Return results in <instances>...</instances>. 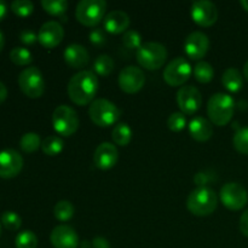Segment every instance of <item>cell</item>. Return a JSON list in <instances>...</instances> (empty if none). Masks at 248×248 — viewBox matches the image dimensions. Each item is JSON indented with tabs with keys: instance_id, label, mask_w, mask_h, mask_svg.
I'll return each instance as SVG.
<instances>
[{
	"instance_id": "cell-4",
	"label": "cell",
	"mask_w": 248,
	"mask_h": 248,
	"mask_svg": "<svg viewBox=\"0 0 248 248\" xmlns=\"http://www.w3.org/2000/svg\"><path fill=\"white\" fill-rule=\"evenodd\" d=\"M167 56L169 53L166 47L162 44L155 41L144 43L136 51L137 62L148 70L160 69L166 62Z\"/></svg>"
},
{
	"instance_id": "cell-42",
	"label": "cell",
	"mask_w": 248,
	"mask_h": 248,
	"mask_svg": "<svg viewBox=\"0 0 248 248\" xmlns=\"http://www.w3.org/2000/svg\"><path fill=\"white\" fill-rule=\"evenodd\" d=\"M6 98H7V89L6 86L0 81V104L4 103Z\"/></svg>"
},
{
	"instance_id": "cell-36",
	"label": "cell",
	"mask_w": 248,
	"mask_h": 248,
	"mask_svg": "<svg viewBox=\"0 0 248 248\" xmlns=\"http://www.w3.org/2000/svg\"><path fill=\"white\" fill-rule=\"evenodd\" d=\"M167 126L173 132H179L186 126V119L182 111H176L172 113L167 119Z\"/></svg>"
},
{
	"instance_id": "cell-24",
	"label": "cell",
	"mask_w": 248,
	"mask_h": 248,
	"mask_svg": "<svg viewBox=\"0 0 248 248\" xmlns=\"http://www.w3.org/2000/svg\"><path fill=\"white\" fill-rule=\"evenodd\" d=\"M64 148V142L61 137L57 136H48L41 143V149H43L44 154L48 155V156H56V155L61 154Z\"/></svg>"
},
{
	"instance_id": "cell-13",
	"label": "cell",
	"mask_w": 248,
	"mask_h": 248,
	"mask_svg": "<svg viewBox=\"0 0 248 248\" xmlns=\"http://www.w3.org/2000/svg\"><path fill=\"white\" fill-rule=\"evenodd\" d=\"M177 104L182 113L193 115L200 109L201 104H202L201 92L191 85L181 87L177 92Z\"/></svg>"
},
{
	"instance_id": "cell-5",
	"label": "cell",
	"mask_w": 248,
	"mask_h": 248,
	"mask_svg": "<svg viewBox=\"0 0 248 248\" xmlns=\"http://www.w3.org/2000/svg\"><path fill=\"white\" fill-rule=\"evenodd\" d=\"M89 115L92 123L99 127L114 125L120 119L121 111L115 103L106 98H97L89 108Z\"/></svg>"
},
{
	"instance_id": "cell-34",
	"label": "cell",
	"mask_w": 248,
	"mask_h": 248,
	"mask_svg": "<svg viewBox=\"0 0 248 248\" xmlns=\"http://www.w3.org/2000/svg\"><path fill=\"white\" fill-rule=\"evenodd\" d=\"M1 224L11 232H16L21 228L22 218L14 211H6L1 215Z\"/></svg>"
},
{
	"instance_id": "cell-22",
	"label": "cell",
	"mask_w": 248,
	"mask_h": 248,
	"mask_svg": "<svg viewBox=\"0 0 248 248\" xmlns=\"http://www.w3.org/2000/svg\"><path fill=\"white\" fill-rule=\"evenodd\" d=\"M222 84L229 92L236 93L244 86V78L236 68H228L222 75Z\"/></svg>"
},
{
	"instance_id": "cell-21",
	"label": "cell",
	"mask_w": 248,
	"mask_h": 248,
	"mask_svg": "<svg viewBox=\"0 0 248 248\" xmlns=\"http://www.w3.org/2000/svg\"><path fill=\"white\" fill-rule=\"evenodd\" d=\"M189 133L191 138L198 142H206L213 135L212 123L202 116H196L189 123Z\"/></svg>"
},
{
	"instance_id": "cell-45",
	"label": "cell",
	"mask_w": 248,
	"mask_h": 248,
	"mask_svg": "<svg viewBox=\"0 0 248 248\" xmlns=\"http://www.w3.org/2000/svg\"><path fill=\"white\" fill-rule=\"evenodd\" d=\"M81 248H92V242L85 240V241L81 242Z\"/></svg>"
},
{
	"instance_id": "cell-32",
	"label": "cell",
	"mask_w": 248,
	"mask_h": 248,
	"mask_svg": "<svg viewBox=\"0 0 248 248\" xmlns=\"http://www.w3.org/2000/svg\"><path fill=\"white\" fill-rule=\"evenodd\" d=\"M235 149L244 155H248V127H241L232 138Z\"/></svg>"
},
{
	"instance_id": "cell-8",
	"label": "cell",
	"mask_w": 248,
	"mask_h": 248,
	"mask_svg": "<svg viewBox=\"0 0 248 248\" xmlns=\"http://www.w3.org/2000/svg\"><path fill=\"white\" fill-rule=\"evenodd\" d=\"M18 86L29 98H39L45 92V80L38 67H28L18 75Z\"/></svg>"
},
{
	"instance_id": "cell-3",
	"label": "cell",
	"mask_w": 248,
	"mask_h": 248,
	"mask_svg": "<svg viewBox=\"0 0 248 248\" xmlns=\"http://www.w3.org/2000/svg\"><path fill=\"white\" fill-rule=\"evenodd\" d=\"M235 111V101L230 94L217 92L207 103V115L216 126H225L230 123Z\"/></svg>"
},
{
	"instance_id": "cell-46",
	"label": "cell",
	"mask_w": 248,
	"mask_h": 248,
	"mask_svg": "<svg viewBox=\"0 0 248 248\" xmlns=\"http://www.w3.org/2000/svg\"><path fill=\"white\" fill-rule=\"evenodd\" d=\"M244 75H245V78H246V80L248 81V61L246 63H245V65H244Z\"/></svg>"
},
{
	"instance_id": "cell-44",
	"label": "cell",
	"mask_w": 248,
	"mask_h": 248,
	"mask_svg": "<svg viewBox=\"0 0 248 248\" xmlns=\"http://www.w3.org/2000/svg\"><path fill=\"white\" fill-rule=\"evenodd\" d=\"M4 45H5V36L4 34H2V31H0V52H1V50L4 48Z\"/></svg>"
},
{
	"instance_id": "cell-6",
	"label": "cell",
	"mask_w": 248,
	"mask_h": 248,
	"mask_svg": "<svg viewBox=\"0 0 248 248\" xmlns=\"http://www.w3.org/2000/svg\"><path fill=\"white\" fill-rule=\"evenodd\" d=\"M79 115L69 106L61 104L52 113L53 130L63 137H70L79 128Z\"/></svg>"
},
{
	"instance_id": "cell-33",
	"label": "cell",
	"mask_w": 248,
	"mask_h": 248,
	"mask_svg": "<svg viewBox=\"0 0 248 248\" xmlns=\"http://www.w3.org/2000/svg\"><path fill=\"white\" fill-rule=\"evenodd\" d=\"M123 44L128 50H135V48L138 50L143 45L142 35L137 31H135V29H128L124 34Z\"/></svg>"
},
{
	"instance_id": "cell-12",
	"label": "cell",
	"mask_w": 248,
	"mask_h": 248,
	"mask_svg": "<svg viewBox=\"0 0 248 248\" xmlns=\"http://www.w3.org/2000/svg\"><path fill=\"white\" fill-rule=\"evenodd\" d=\"M190 16L198 26L211 27L218 19L217 6L208 0H198L191 5Z\"/></svg>"
},
{
	"instance_id": "cell-16",
	"label": "cell",
	"mask_w": 248,
	"mask_h": 248,
	"mask_svg": "<svg viewBox=\"0 0 248 248\" xmlns=\"http://www.w3.org/2000/svg\"><path fill=\"white\" fill-rule=\"evenodd\" d=\"M64 38V29L57 21H47L40 27L38 41L46 48H53L60 45Z\"/></svg>"
},
{
	"instance_id": "cell-41",
	"label": "cell",
	"mask_w": 248,
	"mask_h": 248,
	"mask_svg": "<svg viewBox=\"0 0 248 248\" xmlns=\"http://www.w3.org/2000/svg\"><path fill=\"white\" fill-rule=\"evenodd\" d=\"M92 248H110L108 240L102 236H97L92 240Z\"/></svg>"
},
{
	"instance_id": "cell-7",
	"label": "cell",
	"mask_w": 248,
	"mask_h": 248,
	"mask_svg": "<svg viewBox=\"0 0 248 248\" xmlns=\"http://www.w3.org/2000/svg\"><path fill=\"white\" fill-rule=\"evenodd\" d=\"M107 2L104 0H81L75 9V17L86 27H96L106 17Z\"/></svg>"
},
{
	"instance_id": "cell-1",
	"label": "cell",
	"mask_w": 248,
	"mask_h": 248,
	"mask_svg": "<svg viewBox=\"0 0 248 248\" xmlns=\"http://www.w3.org/2000/svg\"><path fill=\"white\" fill-rule=\"evenodd\" d=\"M67 91L73 103L86 106L94 101L98 91V79L91 70H80L70 78Z\"/></svg>"
},
{
	"instance_id": "cell-25",
	"label": "cell",
	"mask_w": 248,
	"mask_h": 248,
	"mask_svg": "<svg viewBox=\"0 0 248 248\" xmlns=\"http://www.w3.org/2000/svg\"><path fill=\"white\" fill-rule=\"evenodd\" d=\"M193 73L195 79L201 84H207V82L212 81L213 77H215L213 67L208 62H205V61H200V62L196 63Z\"/></svg>"
},
{
	"instance_id": "cell-39",
	"label": "cell",
	"mask_w": 248,
	"mask_h": 248,
	"mask_svg": "<svg viewBox=\"0 0 248 248\" xmlns=\"http://www.w3.org/2000/svg\"><path fill=\"white\" fill-rule=\"evenodd\" d=\"M240 232H242V235L248 237V210L245 211L240 218Z\"/></svg>"
},
{
	"instance_id": "cell-2",
	"label": "cell",
	"mask_w": 248,
	"mask_h": 248,
	"mask_svg": "<svg viewBox=\"0 0 248 248\" xmlns=\"http://www.w3.org/2000/svg\"><path fill=\"white\" fill-rule=\"evenodd\" d=\"M218 206L217 193L210 186H199L188 196L186 207L189 212L198 217L212 215Z\"/></svg>"
},
{
	"instance_id": "cell-9",
	"label": "cell",
	"mask_w": 248,
	"mask_h": 248,
	"mask_svg": "<svg viewBox=\"0 0 248 248\" xmlns=\"http://www.w3.org/2000/svg\"><path fill=\"white\" fill-rule=\"evenodd\" d=\"M193 68L186 58L176 57L170 61L164 69V80L170 86H183L191 77Z\"/></svg>"
},
{
	"instance_id": "cell-31",
	"label": "cell",
	"mask_w": 248,
	"mask_h": 248,
	"mask_svg": "<svg viewBox=\"0 0 248 248\" xmlns=\"http://www.w3.org/2000/svg\"><path fill=\"white\" fill-rule=\"evenodd\" d=\"M16 248H36L38 247V237L31 230H23L15 239Z\"/></svg>"
},
{
	"instance_id": "cell-38",
	"label": "cell",
	"mask_w": 248,
	"mask_h": 248,
	"mask_svg": "<svg viewBox=\"0 0 248 248\" xmlns=\"http://www.w3.org/2000/svg\"><path fill=\"white\" fill-rule=\"evenodd\" d=\"M19 40L24 44V45H33L38 41V34L34 33L31 29H24L19 33Z\"/></svg>"
},
{
	"instance_id": "cell-28",
	"label": "cell",
	"mask_w": 248,
	"mask_h": 248,
	"mask_svg": "<svg viewBox=\"0 0 248 248\" xmlns=\"http://www.w3.org/2000/svg\"><path fill=\"white\" fill-rule=\"evenodd\" d=\"M43 140H40V136L35 132L24 133L19 140V147L24 153H34L41 147Z\"/></svg>"
},
{
	"instance_id": "cell-18",
	"label": "cell",
	"mask_w": 248,
	"mask_h": 248,
	"mask_svg": "<svg viewBox=\"0 0 248 248\" xmlns=\"http://www.w3.org/2000/svg\"><path fill=\"white\" fill-rule=\"evenodd\" d=\"M119 159L118 148L109 142H103L96 148L93 154V164L99 170H110Z\"/></svg>"
},
{
	"instance_id": "cell-40",
	"label": "cell",
	"mask_w": 248,
	"mask_h": 248,
	"mask_svg": "<svg viewBox=\"0 0 248 248\" xmlns=\"http://www.w3.org/2000/svg\"><path fill=\"white\" fill-rule=\"evenodd\" d=\"M210 181V177L205 173V172H199V173L195 174L194 177V183L199 186H206V184Z\"/></svg>"
},
{
	"instance_id": "cell-27",
	"label": "cell",
	"mask_w": 248,
	"mask_h": 248,
	"mask_svg": "<svg viewBox=\"0 0 248 248\" xmlns=\"http://www.w3.org/2000/svg\"><path fill=\"white\" fill-rule=\"evenodd\" d=\"M115 68V62L109 55H99L93 63V69L101 77H108Z\"/></svg>"
},
{
	"instance_id": "cell-29",
	"label": "cell",
	"mask_w": 248,
	"mask_h": 248,
	"mask_svg": "<svg viewBox=\"0 0 248 248\" xmlns=\"http://www.w3.org/2000/svg\"><path fill=\"white\" fill-rule=\"evenodd\" d=\"M10 60L16 65H28L33 62V55L28 48L17 46L10 51Z\"/></svg>"
},
{
	"instance_id": "cell-14",
	"label": "cell",
	"mask_w": 248,
	"mask_h": 248,
	"mask_svg": "<svg viewBox=\"0 0 248 248\" xmlns=\"http://www.w3.org/2000/svg\"><path fill=\"white\" fill-rule=\"evenodd\" d=\"M22 167H23V157L17 150L4 149L0 152V178H14L19 174Z\"/></svg>"
},
{
	"instance_id": "cell-35",
	"label": "cell",
	"mask_w": 248,
	"mask_h": 248,
	"mask_svg": "<svg viewBox=\"0 0 248 248\" xmlns=\"http://www.w3.org/2000/svg\"><path fill=\"white\" fill-rule=\"evenodd\" d=\"M11 10L19 17H27L33 14L34 4L29 0H15L11 2Z\"/></svg>"
},
{
	"instance_id": "cell-15",
	"label": "cell",
	"mask_w": 248,
	"mask_h": 248,
	"mask_svg": "<svg viewBox=\"0 0 248 248\" xmlns=\"http://www.w3.org/2000/svg\"><path fill=\"white\" fill-rule=\"evenodd\" d=\"M210 48V39L202 31H193L184 41V51L190 60L199 61L203 58Z\"/></svg>"
},
{
	"instance_id": "cell-47",
	"label": "cell",
	"mask_w": 248,
	"mask_h": 248,
	"mask_svg": "<svg viewBox=\"0 0 248 248\" xmlns=\"http://www.w3.org/2000/svg\"><path fill=\"white\" fill-rule=\"evenodd\" d=\"M240 4H241V6L248 12V0H241V1H240Z\"/></svg>"
},
{
	"instance_id": "cell-20",
	"label": "cell",
	"mask_w": 248,
	"mask_h": 248,
	"mask_svg": "<svg viewBox=\"0 0 248 248\" xmlns=\"http://www.w3.org/2000/svg\"><path fill=\"white\" fill-rule=\"evenodd\" d=\"M130 17L125 11L114 10L108 12L103 18V27L106 31L111 34H120L127 31L130 27Z\"/></svg>"
},
{
	"instance_id": "cell-17",
	"label": "cell",
	"mask_w": 248,
	"mask_h": 248,
	"mask_svg": "<svg viewBox=\"0 0 248 248\" xmlns=\"http://www.w3.org/2000/svg\"><path fill=\"white\" fill-rule=\"evenodd\" d=\"M50 241L55 248H77L79 246V236L74 228L67 224H60L53 228Z\"/></svg>"
},
{
	"instance_id": "cell-30",
	"label": "cell",
	"mask_w": 248,
	"mask_h": 248,
	"mask_svg": "<svg viewBox=\"0 0 248 248\" xmlns=\"http://www.w3.org/2000/svg\"><path fill=\"white\" fill-rule=\"evenodd\" d=\"M41 6L52 16H62L68 10V1L67 0H43Z\"/></svg>"
},
{
	"instance_id": "cell-37",
	"label": "cell",
	"mask_w": 248,
	"mask_h": 248,
	"mask_svg": "<svg viewBox=\"0 0 248 248\" xmlns=\"http://www.w3.org/2000/svg\"><path fill=\"white\" fill-rule=\"evenodd\" d=\"M90 41L96 46H103L107 43V34L102 28L92 29L90 33Z\"/></svg>"
},
{
	"instance_id": "cell-11",
	"label": "cell",
	"mask_w": 248,
	"mask_h": 248,
	"mask_svg": "<svg viewBox=\"0 0 248 248\" xmlns=\"http://www.w3.org/2000/svg\"><path fill=\"white\" fill-rule=\"evenodd\" d=\"M120 89L126 93H137L145 84V75L140 68L127 65L120 72L118 78Z\"/></svg>"
},
{
	"instance_id": "cell-26",
	"label": "cell",
	"mask_w": 248,
	"mask_h": 248,
	"mask_svg": "<svg viewBox=\"0 0 248 248\" xmlns=\"http://www.w3.org/2000/svg\"><path fill=\"white\" fill-rule=\"evenodd\" d=\"M75 208L73 203L68 200H61L53 207V216L60 222H68L73 218Z\"/></svg>"
},
{
	"instance_id": "cell-48",
	"label": "cell",
	"mask_w": 248,
	"mask_h": 248,
	"mask_svg": "<svg viewBox=\"0 0 248 248\" xmlns=\"http://www.w3.org/2000/svg\"><path fill=\"white\" fill-rule=\"evenodd\" d=\"M0 235H1V223H0Z\"/></svg>"
},
{
	"instance_id": "cell-10",
	"label": "cell",
	"mask_w": 248,
	"mask_h": 248,
	"mask_svg": "<svg viewBox=\"0 0 248 248\" xmlns=\"http://www.w3.org/2000/svg\"><path fill=\"white\" fill-rule=\"evenodd\" d=\"M219 198L228 210L239 211L246 206L248 194L244 186L236 182H229L220 188Z\"/></svg>"
},
{
	"instance_id": "cell-19",
	"label": "cell",
	"mask_w": 248,
	"mask_h": 248,
	"mask_svg": "<svg viewBox=\"0 0 248 248\" xmlns=\"http://www.w3.org/2000/svg\"><path fill=\"white\" fill-rule=\"evenodd\" d=\"M63 58L70 68L81 69L89 63L90 53L85 46L80 45V44H70L64 48Z\"/></svg>"
},
{
	"instance_id": "cell-23",
	"label": "cell",
	"mask_w": 248,
	"mask_h": 248,
	"mask_svg": "<svg viewBox=\"0 0 248 248\" xmlns=\"http://www.w3.org/2000/svg\"><path fill=\"white\" fill-rule=\"evenodd\" d=\"M111 138L116 145L126 147V145L130 144L131 140H132V130L126 123L116 124L111 131Z\"/></svg>"
},
{
	"instance_id": "cell-43",
	"label": "cell",
	"mask_w": 248,
	"mask_h": 248,
	"mask_svg": "<svg viewBox=\"0 0 248 248\" xmlns=\"http://www.w3.org/2000/svg\"><path fill=\"white\" fill-rule=\"evenodd\" d=\"M6 14H7V5L5 4L4 1L0 0V22L5 18Z\"/></svg>"
}]
</instances>
